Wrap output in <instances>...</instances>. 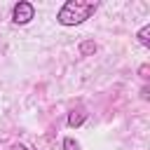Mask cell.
<instances>
[{"label":"cell","instance_id":"cell-5","mask_svg":"<svg viewBox=\"0 0 150 150\" xmlns=\"http://www.w3.org/2000/svg\"><path fill=\"white\" fill-rule=\"evenodd\" d=\"M91 52H96V42L87 40V42L80 45V54H82V56H87V54H91Z\"/></svg>","mask_w":150,"mask_h":150},{"label":"cell","instance_id":"cell-2","mask_svg":"<svg viewBox=\"0 0 150 150\" xmlns=\"http://www.w3.org/2000/svg\"><path fill=\"white\" fill-rule=\"evenodd\" d=\"M35 19V7H33V2H28V0H19L14 7H12V23H16V26H26V23H30Z\"/></svg>","mask_w":150,"mask_h":150},{"label":"cell","instance_id":"cell-7","mask_svg":"<svg viewBox=\"0 0 150 150\" xmlns=\"http://www.w3.org/2000/svg\"><path fill=\"white\" fill-rule=\"evenodd\" d=\"M14 150H28V148H26V145H21V143H16V145H14Z\"/></svg>","mask_w":150,"mask_h":150},{"label":"cell","instance_id":"cell-4","mask_svg":"<svg viewBox=\"0 0 150 150\" xmlns=\"http://www.w3.org/2000/svg\"><path fill=\"white\" fill-rule=\"evenodd\" d=\"M148 35H150V23H143V26H141V30L136 33V38H138V42H141L145 49L150 47V38H148Z\"/></svg>","mask_w":150,"mask_h":150},{"label":"cell","instance_id":"cell-6","mask_svg":"<svg viewBox=\"0 0 150 150\" xmlns=\"http://www.w3.org/2000/svg\"><path fill=\"white\" fill-rule=\"evenodd\" d=\"M61 145H63V150H80V143H77L73 136H66Z\"/></svg>","mask_w":150,"mask_h":150},{"label":"cell","instance_id":"cell-3","mask_svg":"<svg viewBox=\"0 0 150 150\" xmlns=\"http://www.w3.org/2000/svg\"><path fill=\"white\" fill-rule=\"evenodd\" d=\"M84 120H87V110L80 105V108L70 110V115H68V127H70V129H77V127L84 124Z\"/></svg>","mask_w":150,"mask_h":150},{"label":"cell","instance_id":"cell-1","mask_svg":"<svg viewBox=\"0 0 150 150\" xmlns=\"http://www.w3.org/2000/svg\"><path fill=\"white\" fill-rule=\"evenodd\" d=\"M98 9V2H87V0H66L61 9L56 12V23L59 26H80L87 19H91Z\"/></svg>","mask_w":150,"mask_h":150}]
</instances>
